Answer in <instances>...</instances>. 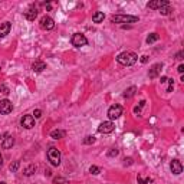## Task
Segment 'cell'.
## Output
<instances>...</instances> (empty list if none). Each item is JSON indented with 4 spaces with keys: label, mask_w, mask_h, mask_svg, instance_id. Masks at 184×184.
Masks as SVG:
<instances>
[{
    "label": "cell",
    "mask_w": 184,
    "mask_h": 184,
    "mask_svg": "<svg viewBox=\"0 0 184 184\" xmlns=\"http://www.w3.org/2000/svg\"><path fill=\"white\" fill-rule=\"evenodd\" d=\"M50 137H52L53 140H61V138L65 137V131H62V129H53V131L50 132Z\"/></svg>",
    "instance_id": "ac0fdd59"
},
{
    "label": "cell",
    "mask_w": 184,
    "mask_h": 184,
    "mask_svg": "<svg viewBox=\"0 0 184 184\" xmlns=\"http://www.w3.org/2000/svg\"><path fill=\"white\" fill-rule=\"evenodd\" d=\"M177 71H178V73H183L184 72V65L183 64L178 65V69H177Z\"/></svg>",
    "instance_id": "d6a6232c"
},
{
    "label": "cell",
    "mask_w": 184,
    "mask_h": 184,
    "mask_svg": "<svg viewBox=\"0 0 184 184\" xmlns=\"http://www.w3.org/2000/svg\"><path fill=\"white\" fill-rule=\"evenodd\" d=\"M36 16H38V7H36L35 4H30V6L27 7V10L24 12V17H26L29 22H33V20L36 19Z\"/></svg>",
    "instance_id": "30bf717a"
},
{
    "label": "cell",
    "mask_w": 184,
    "mask_h": 184,
    "mask_svg": "<svg viewBox=\"0 0 184 184\" xmlns=\"http://www.w3.org/2000/svg\"><path fill=\"white\" fill-rule=\"evenodd\" d=\"M13 111V104L9 101V99H3L0 101V114L1 115H7Z\"/></svg>",
    "instance_id": "52a82bcc"
},
{
    "label": "cell",
    "mask_w": 184,
    "mask_h": 184,
    "mask_svg": "<svg viewBox=\"0 0 184 184\" xmlns=\"http://www.w3.org/2000/svg\"><path fill=\"white\" fill-rule=\"evenodd\" d=\"M161 69H163V64H155L152 65L151 68H150V71H148V76L154 79V78H157L158 75L161 73Z\"/></svg>",
    "instance_id": "7c38bea8"
},
{
    "label": "cell",
    "mask_w": 184,
    "mask_h": 184,
    "mask_svg": "<svg viewBox=\"0 0 184 184\" xmlns=\"http://www.w3.org/2000/svg\"><path fill=\"white\" fill-rule=\"evenodd\" d=\"M36 166H35V164H30V166H27V167L24 168V171H23V174L24 176H32V174H35V171H36Z\"/></svg>",
    "instance_id": "d6986e66"
},
{
    "label": "cell",
    "mask_w": 184,
    "mask_h": 184,
    "mask_svg": "<svg viewBox=\"0 0 184 184\" xmlns=\"http://www.w3.org/2000/svg\"><path fill=\"white\" fill-rule=\"evenodd\" d=\"M33 115H35L33 118H40V117H42V111H40V109H35Z\"/></svg>",
    "instance_id": "f546056e"
},
{
    "label": "cell",
    "mask_w": 184,
    "mask_h": 184,
    "mask_svg": "<svg viewBox=\"0 0 184 184\" xmlns=\"http://www.w3.org/2000/svg\"><path fill=\"white\" fill-rule=\"evenodd\" d=\"M167 82H168L167 92H171V91H173V88H174V81H173V79H167Z\"/></svg>",
    "instance_id": "f1b7e54d"
},
{
    "label": "cell",
    "mask_w": 184,
    "mask_h": 184,
    "mask_svg": "<svg viewBox=\"0 0 184 184\" xmlns=\"http://www.w3.org/2000/svg\"><path fill=\"white\" fill-rule=\"evenodd\" d=\"M170 3H168L167 0H154V1H150L148 4H147V7L150 9H158L160 10L161 7H164V6H168Z\"/></svg>",
    "instance_id": "4fadbf2b"
},
{
    "label": "cell",
    "mask_w": 184,
    "mask_h": 184,
    "mask_svg": "<svg viewBox=\"0 0 184 184\" xmlns=\"http://www.w3.org/2000/svg\"><path fill=\"white\" fill-rule=\"evenodd\" d=\"M141 62H143V64H147V62H148V56H143V58H141Z\"/></svg>",
    "instance_id": "836d02e7"
},
{
    "label": "cell",
    "mask_w": 184,
    "mask_h": 184,
    "mask_svg": "<svg viewBox=\"0 0 184 184\" xmlns=\"http://www.w3.org/2000/svg\"><path fill=\"white\" fill-rule=\"evenodd\" d=\"M173 10H171V7H170V4L168 6H164V7H161L160 9V13L161 15H164V16H167V15H170Z\"/></svg>",
    "instance_id": "7402d4cb"
},
{
    "label": "cell",
    "mask_w": 184,
    "mask_h": 184,
    "mask_svg": "<svg viewBox=\"0 0 184 184\" xmlns=\"http://www.w3.org/2000/svg\"><path fill=\"white\" fill-rule=\"evenodd\" d=\"M135 92H137L135 86H131V88L125 89V91H124V98H131V96L135 95Z\"/></svg>",
    "instance_id": "ffe728a7"
},
{
    "label": "cell",
    "mask_w": 184,
    "mask_h": 184,
    "mask_svg": "<svg viewBox=\"0 0 184 184\" xmlns=\"http://www.w3.org/2000/svg\"><path fill=\"white\" fill-rule=\"evenodd\" d=\"M43 69H46V64L43 61H35L32 65V71L33 72H42Z\"/></svg>",
    "instance_id": "2e32d148"
},
{
    "label": "cell",
    "mask_w": 184,
    "mask_h": 184,
    "mask_svg": "<svg viewBox=\"0 0 184 184\" xmlns=\"http://www.w3.org/2000/svg\"><path fill=\"white\" fill-rule=\"evenodd\" d=\"M105 19V15L102 12H95L94 15H92V22L94 23H102Z\"/></svg>",
    "instance_id": "e0dca14e"
},
{
    "label": "cell",
    "mask_w": 184,
    "mask_h": 184,
    "mask_svg": "<svg viewBox=\"0 0 184 184\" xmlns=\"http://www.w3.org/2000/svg\"><path fill=\"white\" fill-rule=\"evenodd\" d=\"M122 106L121 105H112L109 106V109H108V117H109V120H118L121 115H122Z\"/></svg>",
    "instance_id": "5b68a950"
},
{
    "label": "cell",
    "mask_w": 184,
    "mask_h": 184,
    "mask_svg": "<svg viewBox=\"0 0 184 184\" xmlns=\"http://www.w3.org/2000/svg\"><path fill=\"white\" fill-rule=\"evenodd\" d=\"M170 168H171V173H173V174H176V176H180V174L183 173V166H181V163H180L178 160H173V161H171Z\"/></svg>",
    "instance_id": "8fae6325"
},
{
    "label": "cell",
    "mask_w": 184,
    "mask_h": 184,
    "mask_svg": "<svg viewBox=\"0 0 184 184\" xmlns=\"http://www.w3.org/2000/svg\"><path fill=\"white\" fill-rule=\"evenodd\" d=\"M114 129H115V124L112 121H105V122H102L98 127V132H101V134H111Z\"/></svg>",
    "instance_id": "8992f818"
},
{
    "label": "cell",
    "mask_w": 184,
    "mask_h": 184,
    "mask_svg": "<svg viewBox=\"0 0 184 184\" xmlns=\"http://www.w3.org/2000/svg\"><path fill=\"white\" fill-rule=\"evenodd\" d=\"M94 143H95V137L88 135V137H85V138H84V144L91 145V144H94Z\"/></svg>",
    "instance_id": "603a6c76"
},
{
    "label": "cell",
    "mask_w": 184,
    "mask_h": 184,
    "mask_svg": "<svg viewBox=\"0 0 184 184\" xmlns=\"http://www.w3.org/2000/svg\"><path fill=\"white\" fill-rule=\"evenodd\" d=\"M131 164H132V158H131V157L124 160V166H131Z\"/></svg>",
    "instance_id": "4dcf8cb0"
},
{
    "label": "cell",
    "mask_w": 184,
    "mask_h": 184,
    "mask_svg": "<svg viewBox=\"0 0 184 184\" xmlns=\"http://www.w3.org/2000/svg\"><path fill=\"white\" fill-rule=\"evenodd\" d=\"M1 164H3V157H1V154H0V167H1Z\"/></svg>",
    "instance_id": "d590c367"
},
{
    "label": "cell",
    "mask_w": 184,
    "mask_h": 184,
    "mask_svg": "<svg viewBox=\"0 0 184 184\" xmlns=\"http://www.w3.org/2000/svg\"><path fill=\"white\" fill-rule=\"evenodd\" d=\"M12 29V23L10 22H4V23H0V38H4L10 33Z\"/></svg>",
    "instance_id": "9a60e30c"
},
{
    "label": "cell",
    "mask_w": 184,
    "mask_h": 184,
    "mask_svg": "<svg viewBox=\"0 0 184 184\" xmlns=\"http://www.w3.org/2000/svg\"><path fill=\"white\" fill-rule=\"evenodd\" d=\"M138 183L140 184H148V183H151V178H144V177H141V176H138Z\"/></svg>",
    "instance_id": "4316f807"
},
{
    "label": "cell",
    "mask_w": 184,
    "mask_h": 184,
    "mask_svg": "<svg viewBox=\"0 0 184 184\" xmlns=\"http://www.w3.org/2000/svg\"><path fill=\"white\" fill-rule=\"evenodd\" d=\"M20 125L26 129H30L35 127V118L33 115H23L22 120H20Z\"/></svg>",
    "instance_id": "9c48e42d"
},
{
    "label": "cell",
    "mask_w": 184,
    "mask_h": 184,
    "mask_svg": "<svg viewBox=\"0 0 184 184\" xmlns=\"http://www.w3.org/2000/svg\"><path fill=\"white\" fill-rule=\"evenodd\" d=\"M167 76H161V84H164V82H167Z\"/></svg>",
    "instance_id": "e575fe53"
},
{
    "label": "cell",
    "mask_w": 184,
    "mask_h": 184,
    "mask_svg": "<svg viewBox=\"0 0 184 184\" xmlns=\"http://www.w3.org/2000/svg\"><path fill=\"white\" fill-rule=\"evenodd\" d=\"M71 43H72L75 48H82V46L88 45V39L82 33H75L72 38H71Z\"/></svg>",
    "instance_id": "277c9868"
},
{
    "label": "cell",
    "mask_w": 184,
    "mask_h": 184,
    "mask_svg": "<svg viewBox=\"0 0 184 184\" xmlns=\"http://www.w3.org/2000/svg\"><path fill=\"white\" fill-rule=\"evenodd\" d=\"M89 173H91V174H94V176H96V174H99V173H101V168L96 167V166H91V167H89Z\"/></svg>",
    "instance_id": "cb8c5ba5"
},
{
    "label": "cell",
    "mask_w": 184,
    "mask_h": 184,
    "mask_svg": "<svg viewBox=\"0 0 184 184\" xmlns=\"http://www.w3.org/2000/svg\"><path fill=\"white\" fill-rule=\"evenodd\" d=\"M19 166H20V161L19 160H16V161H13L12 164H10V171H17V168H19Z\"/></svg>",
    "instance_id": "d4e9b609"
},
{
    "label": "cell",
    "mask_w": 184,
    "mask_h": 184,
    "mask_svg": "<svg viewBox=\"0 0 184 184\" xmlns=\"http://www.w3.org/2000/svg\"><path fill=\"white\" fill-rule=\"evenodd\" d=\"M48 160L55 167H58L61 164V152H59V150L56 147H50L48 150Z\"/></svg>",
    "instance_id": "3957f363"
},
{
    "label": "cell",
    "mask_w": 184,
    "mask_h": 184,
    "mask_svg": "<svg viewBox=\"0 0 184 184\" xmlns=\"http://www.w3.org/2000/svg\"><path fill=\"white\" fill-rule=\"evenodd\" d=\"M140 19L138 16H131V15H114L111 17L112 23H135Z\"/></svg>",
    "instance_id": "7a4b0ae2"
},
{
    "label": "cell",
    "mask_w": 184,
    "mask_h": 184,
    "mask_svg": "<svg viewBox=\"0 0 184 184\" xmlns=\"http://www.w3.org/2000/svg\"><path fill=\"white\" fill-rule=\"evenodd\" d=\"M138 61V55L134 53V52H122L120 55L117 56V62L120 65H124V66H131V65H134Z\"/></svg>",
    "instance_id": "6da1fadb"
},
{
    "label": "cell",
    "mask_w": 184,
    "mask_h": 184,
    "mask_svg": "<svg viewBox=\"0 0 184 184\" xmlns=\"http://www.w3.org/2000/svg\"><path fill=\"white\" fill-rule=\"evenodd\" d=\"M176 59H178V61H180V59H183V50H180V52L177 53V55H176Z\"/></svg>",
    "instance_id": "1f68e13d"
},
{
    "label": "cell",
    "mask_w": 184,
    "mask_h": 184,
    "mask_svg": "<svg viewBox=\"0 0 184 184\" xmlns=\"http://www.w3.org/2000/svg\"><path fill=\"white\" fill-rule=\"evenodd\" d=\"M40 27L42 29H46V30H52L55 27V20L49 16H43L40 19Z\"/></svg>",
    "instance_id": "ba28073f"
},
{
    "label": "cell",
    "mask_w": 184,
    "mask_h": 184,
    "mask_svg": "<svg viewBox=\"0 0 184 184\" xmlns=\"http://www.w3.org/2000/svg\"><path fill=\"white\" fill-rule=\"evenodd\" d=\"M15 144V138L12 135H9V134H4V138H3V143H1V147L4 148V150H9V148H12Z\"/></svg>",
    "instance_id": "5bb4252c"
},
{
    "label": "cell",
    "mask_w": 184,
    "mask_h": 184,
    "mask_svg": "<svg viewBox=\"0 0 184 184\" xmlns=\"http://www.w3.org/2000/svg\"><path fill=\"white\" fill-rule=\"evenodd\" d=\"M160 39V36L157 35V33H151V35H148V38H147V43L150 45V43H154V42H157V40Z\"/></svg>",
    "instance_id": "44dd1931"
},
{
    "label": "cell",
    "mask_w": 184,
    "mask_h": 184,
    "mask_svg": "<svg viewBox=\"0 0 184 184\" xmlns=\"http://www.w3.org/2000/svg\"><path fill=\"white\" fill-rule=\"evenodd\" d=\"M120 154V151L117 150V148H111L109 151H108V157H117Z\"/></svg>",
    "instance_id": "83f0119b"
},
{
    "label": "cell",
    "mask_w": 184,
    "mask_h": 184,
    "mask_svg": "<svg viewBox=\"0 0 184 184\" xmlns=\"http://www.w3.org/2000/svg\"><path fill=\"white\" fill-rule=\"evenodd\" d=\"M0 184H6V183H3V181H1V183H0Z\"/></svg>",
    "instance_id": "8d00e7d4"
},
{
    "label": "cell",
    "mask_w": 184,
    "mask_h": 184,
    "mask_svg": "<svg viewBox=\"0 0 184 184\" xmlns=\"http://www.w3.org/2000/svg\"><path fill=\"white\" fill-rule=\"evenodd\" d=\"M53 183L55 184H69V181H68L66 178H62V177H56L55 180H53Z\"/></svg>",
    "instance_id": "484cf974"
}]
</instances>
